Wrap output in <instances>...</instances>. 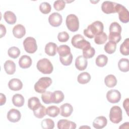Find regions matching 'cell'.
<instances>
[{
  "instance_id": "cell-1",
  "label": "cell",
  "mask_w": 129,
  "mask_h": 129,
  "mask_svg": "<svg viewBox=\"0 0 129 129\" xmlns=\"http://www.w3.org/2000/svg\"><path fill=\"white\" fill-rule=\"evenodd\" d=\"M104 26L102 22L96 21L89 25L84 30V34L89 38H93L97 34L103 31Z\"/></svg>"
},
{
  "instance_id": "cell-2",
  "label": "cell",
  "mask_w": 129,
  "mask_h": 129,
  "mask_svg": "<svg viewBox=\"0 0 129 129\" xmlns=\"http://www.w3.org/2000/svg\"><path fill=\"white\" fill-rule=\"evenodd\" d=\"M36 67L38 71L44 74H50L53 70L52 64L46 58H43L37 61Z\"/></svg>"
},
{
  "instance_id": "cell-3",
  "label": "cell",
  "mask_w": 129,
  "mask_h": 129,
  "mask_svg": "<svg viewBox=\"0 0 129 129\" xmlns=\"http://www.w3.org/2000/svg\"><path fill=\"white\" fill-rule=\"evenodd\" d=\"M52 83V80L49 77H42L34 85L35 91L39 93H42L46 91L47 88Z\"/></svg>"
},
{
  "instance_id": "cell-4",
  "label": "cell",
  "mask_w": 129,
  "mask_h": 129,
  "mask_svg": "<svg viewBox=\"0 0 129 129\" xmlns=\"http://www.w3.org/2000/svg\"><path fill=\"white\" fill-rule=\"evenodd\" d=\"M110 120L113 123H118L122 119V112L121 108L118 106H112L109 112Z\"/></svg>"
},
{
  "instance_id": "cell-5",
  "label": "cell",
  "mask_w": 129,
  "mask_h": 129,
  "mask_svg": "<svg viewBox=\"0 0 129 129\" xmlns=\"http://www.w3.org/2000/svg\"><path fill=\"white\" fill-rule=\"evenodd\" d=\"M66 23L68 29L72 32H76L79 28V21L78 17L74 14H70L67 16Z\"/></svg>"
},
{
  "instance_id": "cell-6",
  "label": "cell",
  "mask_w": 129,
  "mask_h": 129,
  "mask_svg": "<svg viewBox=\"0 0 129 129\" xmlns=\"http://www.w3.org/2000/svg\"><path fill=\"white\" fill-rule=\"evenodd\" d=\"M71 43L75 47L82 49L89 45H91L90 43L87 41L82 35L79 34H76L72 37Z\"/></svg>"
},
{
  "instance_id": "cell-7",
  "label": "cell",
  "mask_w": 129,
  "mask_h": 129,
  "mask_svg": "<svg viewBox=\"0 0 129 129\" xmlns=\"http://www.w3.org/2000/svg\"><path fill=\"white\" fill-rule=\"evenodd\" d=\"M115 11L118 14L119 20L123 23H126L129 21V12L127 9L120 4H116L115 6Z\"/></svg>"
},
{
  "instance_id": "cell-8",
  "label": "cell",
  "mask_w": 129,
  "mask_h": 129,
  "mask_svg": "<svg viewBox=\"0 0 129 129\" xmlns=\"http://www.w3.org/2000/svg\"><path fill=\"white\" fill-rule=\"evenodd\" d=\"M23 46L25 51L29 53H33L37 49V45L35 39L32 37H28L23 41Z\"/></svg>"
},
{
  "instance_id": "cell-9",
  "label": "cell",
  "mask_w": 129,
  "mask_h": 129,
  "mask_svg": "<svg viewBox=\"0 0 129 129\" xmlns=\"http://www.w3.org/2000/svg\"><path fill=\"white\" fill-rule=\"evenodd\" d=\"M121 94L119 91L115 89H111L107 91L106 98L108 102L111 103H118L121 99Z\"/></svg>"
},
{
  "instance_id": "cell-10",
  "label": "cell",
  "mask_w": 129,
  "mask_h": 129,
  "mask_svg": "<svg viewBox=\"0 0 129 129\" xmlns=\"http://www.w3.org/2000/svg\"><path fill=\"white\" fill-rule=\"evenodd\" d=\"M49 24L54 27L59 26L62 22L61 15L57 12H54L50 14L48 17Z\"/></svg>"
},
{
  "instance_id": "cell-11",
  "label": "cell",
  "mask_w": 129,
  "mask_h": 129,
  "mask_svg": "<svg viewBox=\"0 0 129 129\" xmlns=\"http://www.w3.org/2000/svg\"><path fill=\"white\" fill-rule=\"evenodd\" d=\"M117 3L110 2L104 1L101 5V10L105 14H109L116 13L115 6Z\"/></svg>"
},
{
  "instance_id": "cell-12",
  "label": "cell",
  "mask_w": 129,
  "mask_h": 129,
  "mask_svg": "<svg viewBox=\"0 0 129 129\" xmlns=\"http://www.w3.org/2000/svg\"><path fill=\"white\" fill-rule=\"evenodd\" d=\"M21 117V114L19 110L12 108L7 113V118L10 122H16L19 121Z\"/></svg>"
},
{
  "instance_id": "cell-13",
  "label": "cell",
  "mask_w": 129,
  "mask_h": 129,
  "mask_svg": "<svg viewBox=\"0 0 129 129\" xmlns=\"http://www.w3.org/2000/svg\"><path fill=\"white\" fill-rule=\"evenodd\" d=\"M57 125L58 129H75L76 127V124L74 122L64 119L59 120Z\"/></svg>"
},
{
  "instance_id": "cell-14",
  "label": "cell",
  "mask_w": 129,
  "mask_h": 129,
  "mask_svg": "<svg viewBox=\"0 0 129 129\" xmlns=\"http://www.w3.org/2000/svg\"><path fill=\"white\" fill-rule=\"evenodd\" d=\"M60 114L62 116L68 117L70 116L73 111V107L72 105L68 103H66L62 104L60 107Z\"/></svg>"
},
{
  "instance_id": "cell-15",
  "label": "cell",
  "mask_w": 129,
  "mask_h": 129,
  "mask_svg": "<svg viewBox=\"0 0 129 129\" xmlns=\"http://www.w3.org/2000/svg\"><path fill=\"white\" fill-rule=\"evenodd\" d=\"M107 123V120L105 116H99L94 119L93 122V126L95 128L101 129L106 126Z\"/></svg>"
},
{
  "instance_id": "cell-16",
  "label": "cell",
  "mask_w": 129,
  "mask_h": 129,
  "mask_svg": "<svg viewBox=\"0 0 129 129\" xmlns=\"http://www.w3.org/2000/svg\"><path fill=\"white\" fill-rule=\"evenodd\" d=\"M88 64V61L83 55L78 56L75 60V67L79 71L85 70Z\"/></svg>"
},
{
  "instance_id": "cell-17",
  "label": "cell",
  "mask_w": 129,
  "mask_h": 129,
  "mask_svg": "<svg viewBox=\"0 0 129 129\" xmlns=\"http://www.w3.org/2000/svg\"><path fill=\"white\" fill-rule=\"evenodd\" d=\"M8 86L10 90L13 91L20 90L23 87V83L22 81L17 78L11 79L8 83Z\"/></svg>"
},
{
  "instance_id": "cell-18",
  "label": "cell",
  "mask_w": 129,
  "mask_h": 129,
  "mask_svg": "<svg viewBox=\"0 0 129 129\" xmlns=\"http://www.w3.org/2000/svg\"><path fill=\"white\" fill-rule=\"evenodd\" d=\"M13 34L17 38H22L26 34L25 27L21 24H17L13 29Z\"/></svg>"
},
{
  "instance_id": "cell-19",
  "label": "cell",
  "mask_w": 129,
  "mask_h": 129,
  "mask_svg": "<svg viewBox=\"0 0 129 129\" xmlns=\"http://www.w3.org/2000/svg\"><path fill=\"white\" fill-rule=\"evenodd\" d=\"M31 58L27 55H23L20 57L19 60V64L22 69H27L32 64Z\"/></svg>"
},
{
  "instance_id": "cell-20",
  "label": "cell",
  "mask_w": 129,
  "mask_h": 129,
  "mask_svg": "<svg viewBox=\"0 0 129 129\" xmlns=\"http://www.w3.org/2000/svg\"><path fill=\"white\" fill-rule=\"evenodd\" d=\"M57 45L52 42L47 43L45 46V52L49 56H54L57 51Z\"/></svg>"
},
{
  "instance_id": "cell-21",
  "label": "cell",
  "mask_w": 129,
  "mask_h": 129,
  "mask_svg": "<svg viewBox=\"0 0 129 129\" xmlns=\"http://www.w3.org/2000/svg\"><path fill=\"white\" fill-rule=\"evenodd\" d=\"M4 68L5 72L8 75H13L16 71V64L11 60L6 61L4 64Z\"/></svg>"
},
{
  "instance_id": "cell-22",
  "label": "cell",
  "mask_w": 129,
  "mask_h": 129,
  "mask_svg": "<svg viewBox=\"0 0 129 129\" xmlns=\"http://www.w3.org/2000/svg\"><path fill=\"white\" fill-rule=\"evenodd\" d=\"M4 18L6 22L9 24H14L17 21V18L15 14L10 11H7L5 12Z\"/></svg>"
},
{
  "instance_id": "cell-23",
  "label": "cell",
  "mask_w": 129,
  "mask_h": 129,
  "mask_svg": "<svg viewBox=\"0 0 129 129\" xmlns=\"http://www.w3.org/2000/svg\"><path fill=\"white\" fill-rule=\"evenodd\" d=\"M64 94L61 91L56 90L52 93V103L58 104L61 102L64 99Z\"/></svg>"
},
{
  "instance_id": "cell-24",
  "label": "cell",
  "mask_w": 129,
  "mask_h": 129,
  "mask_svg": "<svg viewBox=\"0 0 129 129\" xmlns=\"http://www.w3.org/2000/svg\"><path fill=\"white\" fill-rule=\"evenodd\" d=\"M104 83L106 86L109 88H112L117 84V79L114 75L110 74L106 76L104 79Z\"/></svg>"
},
{
  "instance_id": "cell-25",
  "label": "cell",
  "mask_w": 129,
  "mask_h": 129,
  "mask_svg": "<svg viewBox=\"0 0 129 129\" xmlns=\"http://www.w3.org/2000/svg\"><path fill=\"white\" fill-rule=\"evenodd\" d=\"M25 102L24 97L20 94H15L12 97V102L17 107H22Z\"/></svg>"
},
{
  "instance_id": "cell-26",
  "label": "cell",
  "mask_w": 129,
  "mask_h": 129,
  "mask_svg": "<svg viewBox=\"0 0 129 129\" xmlns=\"http://www.w3.org/2000/svg\"><path fill=\"white\" fill-rule=\"evenodd\" d=\"M41 104L39 98L36 97H32L28 99V106L31 110H34L37 109Z\"/></svg>"
},
{
  "instance_id": "cell-27",
  "label": "cell",
  "mask_w": 129,
  "mask_h": 129,
  "mask_svg": "<svg viewBox=\"0 0 129 129\" xmlns=\"http://www.w3.org/2000/svg\"><path fill=\"white\" fill-rule=\"evenodd\" d=\"M119 70L122 72H127L129 71V61L127 58H122L118 62Z\"/></svg>"
},
{
  "instance_id": "cell-28",
  "label": "cell",
  "mask_w": 129,
  "mask_h": 129,
  "mask_svg": "<svg viewBox=\"0 0 129 129\" xmlns=\"http://www.w3.org/2000/svg\"><path fill=\"white\" fill-rule=\"evenodd\" d=\"M91 80V76L87 72H82L80 73L77 78L78 83L81 84H85L89 82Z\"/></svg>"
},
{
  "instance_id": "cell-29",
  "label": "cell",
  "mask_w": 129,
  "mask_h": 129,
  "mask_svg": "<svg viewBox=\"0 0 129 129\" xmlns=\"http://www.w3.org/2000/svg\"><path fill=\"white\" fill-rule=\"evenodd\" d=\"M109 34H121V27L117 22H112L109 26Z\"/></svg>"
},
{
  "instance_id": "cell-30",
  "label": "cell",
  "mask_w": 129,
  "mask_h": 129,
  "mask_svg": "<svg viewBox=\"0 0 129 129\" xmlns=\"http://www.w3.org/2000/svg\"><path fill=\"white\" fill-rule=\"evenodd\" d=\"M83 56L86 59L91 58L95 53V50L94 48L92 47L91 45H89L83 49Z\"/></svg>"
},
{
  "instance_id": "cell-31",
  "label": "cell",
  "mask_w": 129,
  "mask_h": 129,
  "mask_svg": "<svg viewBox=\"0 0 129 129\" xmlns=\"http://www.w3.org/2000/svg\"><path fill=\"white\" fill-rule=\"evenodd\" d=\"M60 113V109L56 106L51 105L46 108V114L52 117H55Z\"/></svg>"
},
{
  "instance_id": "cell-32",
  "label": "cell",
  "mask_w": 129,
  "mask_h": 129,
  "mask_svg": "<svg viewBox=\"0 0 129 129\" xmlns=\"http://www.w3.org/2000/svg\"><path fill=\"white\" fill-rule=\"evenodd\" d=\"M33 111L34 116L38 118H42L47 114L46 108L42 104H41L37 109Z\"/></svg>"
},
{
  "instance_id": "cell-33",
  "label": "cell",
  "mask_w": 129,
  "mask_h": 129,
  "mask_svg": "<svg viewBox=\"0 0 129 129\" xmlns=\"http://www.w3.org/2000/svg\"><path fill=\"white\" fill-rule=\"evenodd\" d=\"M57 52L59 56L61 57L67 56L71 53L70 47L67 45L59 46L57 48Z\"/></svg>"
},
{
  "instance_id": "cell-34",
  "label": "cell",
  "mask_w": 129,
  "mask_h": 129,
  "mask_svg": "<svg viewBox=\"0 0 129 129\" xmlns=\"http://www.w3.org/2000/svg\"><path fill=\"white\" fill-rule=\"evenodd\" d=\"M107 39V36L103 31L94 36V41L97 44H102L106 41Z\"/></svg>"
},
{
  "instance_id": "cell-35",
  "label": "cell",
  "mask_w": 129,
  "mask_h": 129,
  "mask_svg": "<svg viewBox=\"0 0 129 129\" xmlns=\"http://www.w3.org/2000/svg\"><path fill=\"white\" fill-rule=\"evenodd\" d=\"M116 48V43L113 41H109L104 46V50L108 54H112L115 51Z\"/></svg>"
},
{
  "instance_id": "cell-36",
  "label": "cell",
  "mask_w": 129,
  "mask_h": 129,
  "mask_svg": "<svg viewBox=\"0 0 129 129\" xmlns=\"http://www.w3.org/2000/svg\"><path fill=\"white\" fill-rule=\"evenodd\" d=\"M108 62V57L104 54H100L96 58L95 63L99 67H103Z\"/></svg>"
},
{
  "instance_id": "cell-37",
  "label": "cell",
  "mask_w": 129,
  "mask_h": 129,
  "mask_svg": "<svg viewBox=\"0 0 129 129\" xmlns=\"http://www.w3.org/2000/svg\"><path fill=\"white\" fill-rule=\"evenodd\" d=\"M120 53L123 55L129 54V38L125 39L121 44L119 49Z\"/></svg>"
},
{
  "instance_id": "cell-38",
  "label": "cell",
  "mask_w": 129,
  "mask_h": 129,
  "mask_svg": "<svg viewBox=\"0 0 129 129\" xmlns=\"http://www.w3.org/2000/svg\"><path fill=\"white\" fill-rule=\"evenodd\" d=\"M41 125L44 129H52L54 127V122L50 118H45L41 121Z\"/></svg>"
},
{
  "instance_id": "cell-39",
  "label": "cell",
  "mask_w": 129,
  "mask_h": 129,
  "mask_svg": "<svg viewBox=\"0 0 129 129\" xmlns=\"http://www.w3.org/2000/svg\"><path fill=\"white\" fill-rule=\"evenodd\" d=\"M8 55L13 58H17L20 54V49L16 46H12L9 48L8 50Z\"/></svg>"
},
{
  "instance_id": "cell-40",
  "label": "cell",
  "mask_w": 129,
  "mask_h": 129,
  "mask_svg": "<svg viewBox=\"0 0 129 129\" xmlns=\"http://www.w3.org/2000/svg\"><path fill=\"white\" fill-rule=\"evenodd\" d=\"M51 10V5L47 2H42L39 5V10L42 14H47L50 12Z\"/></svg>"
},
{
  "instance_id": "cell-41",
  "label": "cell",
  "mask_w": 129,
  "mask_h": 129,
  "mask_svg": "<svg viewBox=\"0 0 129 129\" xmlns=\"http://www.w3.org/2000/svg\"><path fill=\"white\" fill-rule=\"evenodd\" d=\"M52 92L50 91H45L42 93L41 99L42 101L45 104H50L52 103Z\"/></svg>"
},
{
  "instance_id": "cell-42",
  "label": "cell",
  "mask_w": 129,
  "mask_h": 129,
  "mask_svg": "<svg viewBox=\"0 0 129 129\" xmlns=\"http://www.w3.org/2000/svg\"><path fill=\"white\" fill-rule=\"evenodd\" d=\"M73 58V55L71 53L65 56H62V57L59 56V60L60 62L63 65L66 66H69L72 63Z\"/></svg>"
},
{
  "instance_id": "cell-43",
  "label": "cell",
  "mask_w": 129,
  "mask_h": 129,
  "mask_svg": "<svg viewBox=\"0 0 129 129\" xmlns=\"http://www.w3.org/2000/svg\"><path fill=\"white\" fill-rule=\"evenodd\" d=\"M66 6V3L63 0L55 1L53 3V7L56 11L62 10Z\"/></svg>"
},
{
  "instance_id": "cell-44",
  "label": "cell",
  "mask_w": 129,
  "mask_h": 129,
  "mask_svg": "<svg viewBox=\"0 0 129 129\" xmlns=\"http://www.w3.org/2000/svg\"><path fill=\"white\" fill-rule=\"evenodd\" d=\"M69 37L70 36L69 34L66 31L59 32L57 35V39L58 41L61 42H67L69 40Z\"/></svg>"
},
{
  "instance_id": "cell-45",
  "label": "cell",
  "mask_w": 129,
  "mask_h": 129,
  "mask_svg": "<svg viewBox=\"0 0 129 129\" xmlns=\"http://www.w3.org/2000/svg\"><path fill=\"white\" fill-rule=\"evenodd\" d=\"M123 107L126 111V112L128 114V98L125 99L123 102Z\"/></svg>"
},
{
  "instance_id": "cell-46",
  "label": "cell",
  "mask_w": 129,
  "mask_h": 129,
  "mask_svg": "<svg viewBox=\"0 0 129 129\" xmlns=\"http://www.w3.org/2000/svg\"><path fill=\"white\" fill-rule=\"evenodd\" d=\"M1 38H2L4 36L6 33V27L3 24H1Z\"/></svg>"
},
{
  "instance_id": "cell-47",
  "label": "cell",
  "mask_w": 129,
  "mask_h": 129,
  "mask_svg": "<svg viewBox=\"0 0 129 129\" xmlns=\"http://www.w3.org/2000/svg\"><path fill=\"white\" fill-rule=\"evenodd\" d=\"M0 97H1V102H0V105L2 106L3 105H4L6 101V97L5 95H4L3 93H1L0 94Z\"/></svg>"
},
{
  "instance_id": "cell-48",
  "label": "cell",
  "mask_w": 129,
  "mask_h": 129,
  "mask_svg": "<svg viewBox=\"0 0 129 129\" xmlns=\"http://www.w3.org/2000/svg\"><path fill=\"white\" fill-rule=\"evenodd\" d=\"M86 128V127H87V128H90V127H89V126H81V127H79V128Z\"/></svg>"
}]
</instances>
